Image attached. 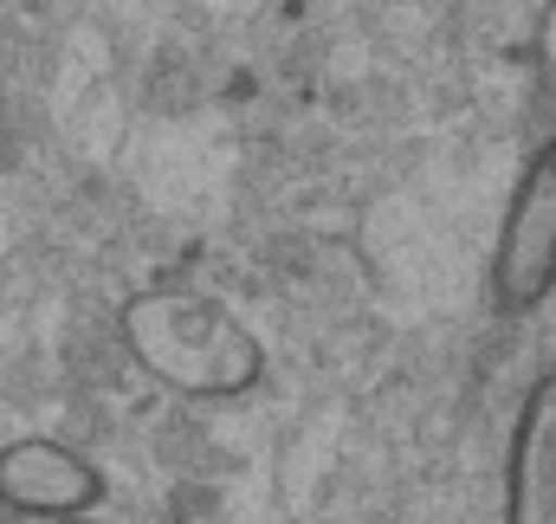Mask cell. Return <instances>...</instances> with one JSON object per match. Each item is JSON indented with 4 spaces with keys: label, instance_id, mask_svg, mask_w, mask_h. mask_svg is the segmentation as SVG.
<instances>
[{
    "label": "cell",
    "instance_id": "1",
    "mask_svg": "<svg viewBox=\"0 0 556 524\" xmlns=\"http://www.w3.org/2000/svg\"><path fill=\"white\" fill-rule=\"evenodd\" d=\"M117 337L155 389L181 401H233L266 383V344L240 311L188 285H142L117 304Z\"/></svg>",
    "mask_w": 556,
    "mask_h": 524
},
{
    "label": "cell",
    "instance_id": "2",
    "mask_svg": "<svg viewBox=\"0 0 556 524\" xmlns=\"http://www.w3.org/2000/svg\"><path fill=\"white\" fill-rule=\"evenodd\" d=\"M556 291V136H544L505 201L492 265H485V298L498 317H525Z\"/></svg>",
    "mask_w": 556,
    "mask_h": 524
},
{
    "label": "cell",
    "instance_id": "3",
    "mask_svg": "<svg viewBox=\"0 0 556 524\" xmlns=\"http://www.w3.org/2000/svg\"><path fill=\"white\" fill-rule=\"evenodd\" d=\"M104 473L91 453H78L72 440L52 434H20L0 447V512L13 519H39V524H65V519H91L104 506Z\"/></svg>",
    "mask_w": 556,
    "mask_h": 524
},
{
    "label": "cell",
    "instance_id": "4",
    "mask_svg": "<svg viewBox=\"0 0 556 524\" xmlns=\"http://www.w3.org/2000/svg\"><path fill=\"white\" fill-rule=\"evenodd\" d=\"M505 524H556V370H544L511 414Z\"/></svg>",
    "mask_w": 556,
    "mask_h": 524
},
{
    "label": "cell",
    "instance_id": "5",
    "mask_svg": "<svg viewBox=\"0 0 556 524\" xmlns=\"http://www.w3.org/2000/svg\"><path fill=\"white\" fill-rule=\"evenodd\" d=\"M538 65H544V78H556V0H544V13H538Z\"/></svg>",
    "mask_w": 556,
    "mask_h": 524
},
{
    "label": "cell",
    "instance_id": "6",
    "mask_svg": "<svg viewBox=\"0 0 556 524\" xmlns=\"http://www.w3.org/2000/svg\"><path fill=\"white\" fill-rule=\"evenodd\" d=\"M65 524H104V519H65Z\"/></svg>",
    "mask_w": 556,
    "mask_h": 524
}]
</instances>
